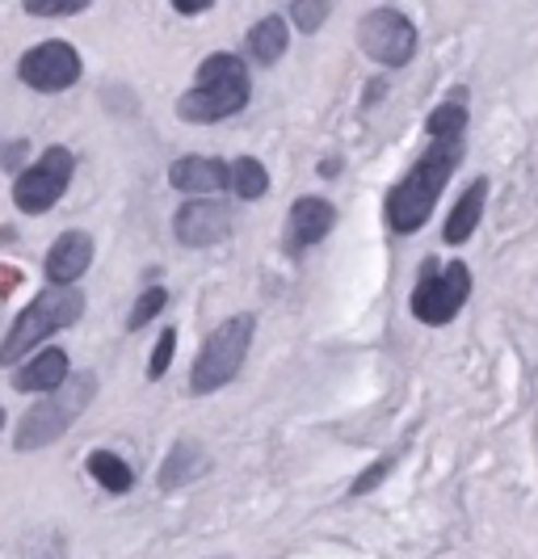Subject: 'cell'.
<instances>
[{
	"label": "cell",
	"mask_w": 538,
	"mask_h": 559,
	"mask_svg": "<svg viewBox=\"0 0 538 559\" xmlns=\"http://www.w3.org/2000/svg\"><path fill=\"white\" fill-rule=\"evenodd\" d=\"M458 160H463V135H442V140L429 143V152L413 165V173L387 194V224H392V231L408 236V231H417L426 224Z\"/></svg>",
	"instance_id": "cell-1"
},
{
	"label": "cell",
	"mask_w": 538,
	"mask_h": 559,
	"mask_svg": "<svg viewBox=\"0 0 538 559\" xmlns=\"http://www.w3.org/2000/svg\"><path fill=\"white\" fill-rule=\"evenodd\" d=\"M249 102V68L240 56H206L199 68V84L177 102V114L186 122H219L244 110Z\"/></svg>",
	"instance_id": "cell-2"
},
{
	"label": "cell",
	"mask_w": 538,
	"mask_h": 559,
	"mask_svg": "<svg viewBox=\"0 0 538 559\" xmlns=\"http://www.w3.org/2000/svg\"><path fill=\"white\" fill-rule=\"evenodd\" d=\"M85 316V295L76 286H59L51 282L29 308H22V316L13 320V329L0 345V366H13L17 358H26L34 345H43L59 329H72Z\"/></svg>",
	"instance_id": "cell-3"
},
{
	"label": "cell",
	"mask_w": 538,
	"mask_h": 559,
	"mask_svg": "<svg viewBox=\"0 0 538 559\" xmlns=\"http://www.w3.org/2000/svg\"><path fill=\"white\" fill-rule=\"evenodd\" d=\"M93 395H97V379L93 374H68L59 388L51 392H43V400L29 408L26 417L17 420V450H43L59 442L63 433H68V425L85 413L88 404H93Z\"/></svg>",
	"instance_id": "cell-4"
},
{
	"label": "cell",
	"mask_w": 538,
	"mask_h": 559,
	"mask_svg": "<svg viewBox=\"0 0 538 559\" xmlns=\"http://www.w3.org/2000/svg\"><path fill=\"white\" fill-rule=\"evenodd\" d=\"M253 316H231L224 320L215 333L202 341L199 358H194V370H190V392L194 395H211L227 388L236 374H240V366L249 358V345H253Z\"/></svg>",
	"instance_id": "cell-5"
},
{
	"label": "cell",
	"mask_w": 538,
	"mask_h": 559,
	"mask_svg": "<svg viewBox=\"0 0 538 559\" xmlns=\"http://www.w3.org/2000/svg\"><path fill=\"white\" fill-rule=\"evenodd\" d=\"M467 295H471V270L463 261L442 265V270H438V261H426L417 290H413V316L421 324H433V329L451 324L454 316L463 311V304H467Z\"/></svg>",
	"instance_id": "cell-6"
},
{
	"label": "cell",
	"mask_w": 538,
	"mask_h": 559,
	"mask_svg": "<svg viewBox=\"0 0 538 559\" xmlns=\"http://www.w3.org/2000/svg\"><path fill=\"white\" fill-rule=\"evenodd\" d=\"M72 152L68 147H47L34 165L13 181V202H17V211H26V215H43V211H51L63 190H68V181H72Z\"/></svg>",
	"instance_id": "cell-7"
},
{
	"label": "cell",
	"mask_w": 538,
	"mask_h": 559,
	"mask_svg": "<svg viewBox=\"0 0 538 559\" xmlns=\"http://www.w3.org/2000/svg\"><path fill=\"white\" fill-rule=\"evenodd\" d=\"M358 43L383 68H404L408 59L417 56V29L396 9H374V13H367L362 26H358Z\"/></svg>",
	"instance_id": "cell-8"
},
{
	"label": "cell",
	"mask_w": 538,
	"mask_h": 559,
	"mask_svg": "<svg viewBox=\"0 0 538 559\" xmlns=\"http://www.w3.org/2000/svg\"><path fill=\"white\" fill-rule=\"evenodd\" d=\"M17 76L29 88H38V93H63L81 76V56L68 43H43V47H34V51L22 56Z\"/></svg>",
	"instance_id": "cell-9"
},
{
	"label": "cell",
	"mask_w": 538,
	"mask_h": 559,
	"mask_svg": "<svg viewBox=\"0 0 538 559\" xmlns=\"http://www.w3.org/2000/svg\"><path fill=\"white\" fill-rule=\"evenodd\" d=\"M172 231L181 245L190 249H206V245H219L231 231V211L224 202H186L172 219Z\"/></svg>",
	"instance_id": "cell-10"
},
{
	"label": "cell",
	"mask_w": 538,
	"mask_h": 559,
	"mask_svg": "<svg viewBox=\"0 0 538 559\" xmlns=\"http://www.w3.org/2000/svg\"><path fill=\"white\" fill-rule=\"evenodd\" d=\"M88 261H93V240L85 231H63L47 252V282L72 286L88 270Z\"/></svg>",
	"instance_id": "cell-11"
},
{
	"label": "cell",
	"mask_w": 538,
	"mask_h": 559,
	"mask_svg": "<svg viewBox=\"0 0 538 559\" xmlns=\"http://www.w3.org/2000/svg\"><path fill=\"white\" fill-rule=\"evenodd\" d=\"M337 224V211L333 202L324 198H299L290 206V249H308V245H320Z\"/></svg>",
	"instance_id": "cell-12"
},
{
	"label": "cell",
	"mask_w": 538,
	"mask_h": 559,
	"mask_svg": "<svg viewBox=\"0 0 538 559\" xmlns=\"http://www.w3.org/2000/svg\"><path fill=\"white\" fill-rule=\"evenodd\" d=\"M169 181L172 190H186V194H215L227 186V165L206 156H186L169 168Z\"/></svg>",
	"instance_id": "cell-13"
},
{
	"label": "cell",
	"mask_w": 538,
	"mask_h": 559,
	"mask_svg": "<svg viewBox=\"0 0 538 559\" xmlns=\"http://www.w3.org/2000/svg\"><path fill=\"white\" fill-rule=\"evenodd\" d=\"M68 379V354L63 349H43L34 362H26L13 374V392H51Z\"/></svg>",
	"instance_id": "cell-14"
},
{
	"label": "cell",
	"mask_w": 538,
	"mask_h": 559,
	"mask_svg": "<svg viewBox=\"0 0 538 559\" xmlns=\"http://www.w3.org/2000/svg\"><path fill=\"white\" fill-rule=\"evenodd\" d=\"M483 202H488V181H471L467 190H463V198L454 202L451 219H446V245H467L471 240V231L480 227V215H483Z\"/></svg>",
	"instance_id": "cell-15"
},
{
	"label": "cell",
	"mask_w": 538,
	"mask_h": 559,
	"mask_svg": "<svg viewBox=\"0 0 538 559\" xmlns=\"http://www.w3.org/2000/svg\"><path fill=\"white\" fill-rule=\"evenodd\" d=\"M286 22L283 17H261L253 29H249V51H253L256 63H278L286 56Z\"/></svg>",
	"instance_id": "cell-16"
},
{
	"label": "cell",
	"mask_w": 538,
	"mask_h": 559,
	"mask_svg": "<svg viewBox=\"0 0 538 559\" xmlns=\"http://www.w3.org/2000/svg\"><path fill=\"white\" fill-rule=\"evenodd\" d=\"M88 476L97 479L106 492H131V484H135L131 467H127L113 450H93V454H88Z\"/></svg>",
	"instance_id": "cell-17"
},
{
	"label": "cell",
	"mask_w": 538,
	"mask_h": 559,
	"mask_svg": "<svg viewBox=\"0 0 538 559\" xmlns=\"http://www.w3.org/2000/svg\"><path fill=\"white\" fill-rule=\"evenodd\" d=\"M227 186L244 198V202H253V198H261L270 190V173H265V165L253 160V156H240L236 165L227 168Z\"/></svg>",
	"instance_id": "cell-18"
},
{
	"label": "cell",
	"mask_w": 538,
	"mask_h": 559,
	"mask_svg": "<svg viewBox=\"0 0 538 559\" xmlns=\"http://www.w3.org/2000/svg\"><path fill=\"white\" fill-rule=\"evenodd\" d=\"M463 127H467V106H463V93H454L451 102H442L438 110L429 114L426 131L433 140H442V135H463Z\"/></svg>",
	"instance_id": "cell-19"
},
{
	"label": "cell",
	"mask_w": 538,
	"mask_h": 559,
	"mask_svg": "<svg viewBox=\"0 0 538 559\" xmlns=\"http://www.w3.org/2000/svg\"><path fill=\"white\" fill-rule=\"evenodd\" d=\"M165 304H169L165 286H147V290L140 295V304H135V311L127 316V329H143L152 316H160V311H165Z\"/></svg>",
	"instance_id": "cell-20"
},
{
	"label": "cell",
	"mask_w": 538,
	"mask_h": 559,
	"mask_svg": "<svg viewBox=\"0 0 538 559\" xmlns=\"http://www.w3.org/2000/svg\"><path fill=\"white\" fill-rule=\"evenodd\" d=\"M29 17H68V13H81L88 0H22Z\"/></svg>",
	"instance_id": "cell-21"
},
{
	"label": "cell",
	"mask_w": 538,
	"mask_h": 559,
	"mask_svg": "<svg viewBox=\"0 0 538 559\" xmlns=\"http://www.w3.org/2000/svg\"><path fill=\"white\" fill-rule=\"evenodd\" d=\"M290 13H295V26L312 34V29H320V22L328 17V0H295Z\"/></svg>",
	"instance_id": "cell-22"
},
{
	"label": "cell",
	"mask_w": 538,
	"mask_h": 559,
	"mask_svg": "<svg viewBox=\"0 0 538 559\" xmlns=\"http://www.w3.org/2000/svg\"><path fill=\"white\" fill-rule=\"evenodd\" d=\"M172 349H177V333H172V329H165V333H160V341H156L152 362H147V379H152V383H156V379H165V370H169V362H172Z\"/></svg>",
	"instance_id": "cell-23"
},
{
	"label": "cell",
	"mask_w": 538,
	"mask_h": 559,
	"mask_svg": "<svg viewBox=\"0 0 538 559\" xmlns=\"http://www.w3.org/2000/svg\"><path fill=\"white\" fill-rule=\"evenodd\" d=\"M387 472H392V459H383V463H374V467H370L367 476H362V479H354V497H362V492H370L374 484H383V476H387Z\"/></svg>",
	"instance_id": "cell-24"
},
{
	"label": "cell",
	"mask_w": 538,
	"mask_h": 559,
	"mask_svg": "<svg viewBox=\"0 0 538 559\" xmlns=\"http://www.w3.org/2000/svg\"><path fill=\"white\" fill-rule=\"evenodd\" d=\"M215 0H172V9L177 13H202V9H211Z\"/></svg>",
	"instance_id": "cell-25"
},
{
	"label": "cell",
	"mask_w": 538,
	"mask_h": 559,
	"mask_svg": "<svg viewBox=\"0 0 538 559\" xmlns=\"http://www.w3.org/2000/svg\"><path fill=\"white\" fill-rule=\"evenodd\" d=\"M13 286H22V274H17V270H4V265H0V295H9Z\"/></svg>",
	"instance_id": "cell-26"
},
{
	"label": "cell",
	"mask_w": 538,
	"mask_h": 559,
	"mask_svg": "<svg viewBox=\"0 0 538 559\" xmlns=\"http://www.w3.org/2000/svg\"><path fill=\"white\" fill-rule=\"evenodd\" d=\"M0 425H4V408H0Z\"/></svg>",
	"instance_id": "cell-27"
}]
</instances>
